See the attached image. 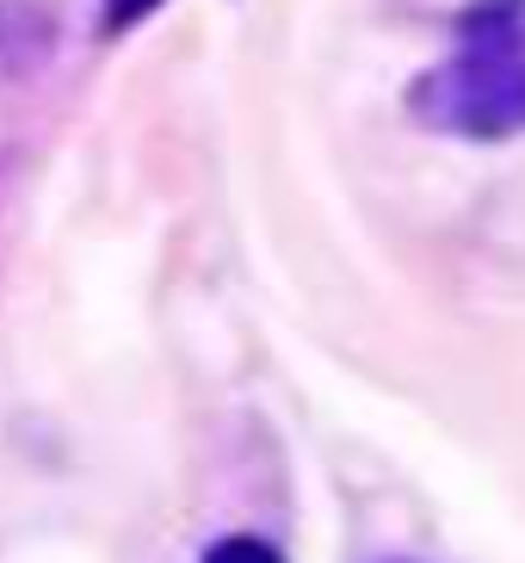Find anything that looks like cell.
Wrapping results in <instances>:
<instances>
[{
	"label": "cell",
	"mask_w": 525,
	"mask_h": 563,
	"mask_svg": "<svg viewBox=\"0 0 525 563\" xmlns=\"http://www.w3.org/2000/svg\"><path fill=\"white\" fill-rule=\"evenodd\" d=\"M409 112L439 136L501 143L525 131V13L489 0L458 25V51L433 63L409 93Z\"/></svg>",
	"instance_id": "1"
},
{
	"label": "cell",
	"mask_w": 525,
	"mask_h": 563,
	"mask_svg": "<svg viewBox=\"0 0 525 563\" xmlns=\"http://www.w3.org/2000/svg\"><path fill=\"white\" fill-rule=\"evenodd\" d=\"M155 7H161V0H105V32H124L136 19H148Z\"/></svg>",
	"instance_id": "3"
},
{
	"label": "cell",
	"mask_w": 525,
	"mask_h": 563,
	"mask_svg": "<svg viewBox=\"0 0 525 563\" xmlns=\"http://www.w3.org/2000/svg\"><path fill=\"white\" fill-rule=\"evenodd\" d=\"M204 563H284V558H279V545H266L254 532H230V539H216L204 551Z\"/></svg>",
	"instance_id": "2"
}]
</instances>
